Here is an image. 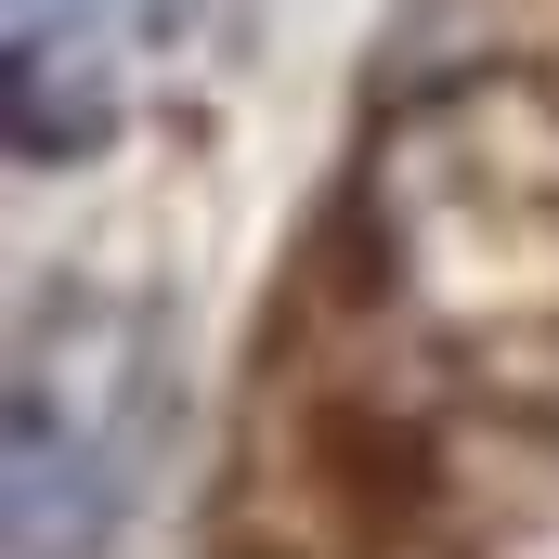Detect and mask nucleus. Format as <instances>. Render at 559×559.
Listing matches in <instances>:
<instances>
[{"mask_svg": "<svg viewBox=\"0 0 559 559\" xmlns=\"http://www.w3.org/2000/svg\"><path fill=\"white\" fill-rule=\"evenodd\" d=\"M143 468V325H118L105 378H66V442H52V391H13V559H92Z\"/></svg>", "mask_w": 559, "mask_h": 559, "instance_id": "f257e3e1", "label": "nucleus"}]
</instances>
